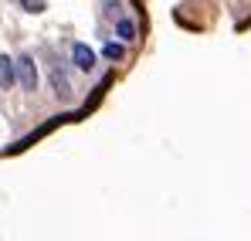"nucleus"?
I'll list each match as a JSON object with an SVG mask.
<instances>
[{"label": "nucleus", "instance_id": "3", "mask_svg": "<svg viewBox=\"0 0 251 241\" xmlns=\"http://www.w3.org/2000/svg\"><path fill=\"white\" fill-rule=\"evenodd\" d=\"M51 85H54V95H58V99H72V85L65 79V72L51 68Z\"/></svg>", "mask_w": 251, "mask_h": 241}, {"label": "nucleus", "instance_id": "5", "mask_svg": "<svg viewBox=\"0 0 251 241\" xmlns=\"http://www.w3.org/2000/svg\"><path fill=\"white\" fill-rule=\"evenodd\" d=\"M116 34H119V41H136V24H132L129 17H119V24H116Z\"/></svg>", "mask_w": 251, "mask_h": 241}, {"label": "nucleus", "instance_id": "8", "mask_svg": "<svg viewBox=\"0 0 251 241\" xmlns=\"http://www.w3.org/2000/svg\"><path fill=\"white\" fill-rule=\"evenodd\" d=\"M105 14H112V17H116V14H119V3H116V0H109V3H105Z\"/></svg>", "mask_w": 251, "mask_h": 241}, {"label": "nucleus", "instance_id": "6", "mask_svg": "<svg viewBox=\"0 0 251 241\" xmlns=\"http://www.w3.org/2000/svg\"><path fill=\"white\" fill-rule=\"evenodd\" d=\"M102 54H105L109 61H123V58H126V48L119 44V41H105V48H102Z\"/></svg>", "mask_w": 251, "mask_h": 241}, {"label": "nucleus", "instance_id": "1", "mask_svg": "<svg viewBox=\"0 0 251 241\" xmlns=\"http://www.w3.org/2000/svg\"><path fill=\"white\" fill-rule=\"evenodd\" d=\"M14 81H21L24 92H34V88H38V65H34L31 54H21V58L14 61Z\"/></svg>", "mask_w": 251, "mask_h": 241}, {"label": "nucleus", "instance_id": "7", "mask_svg": "<svg viewBox=\"0 0 251 241\" xmlns=\"http://www.w3.org/2000/svg\"><path fill=\"white\" fill-rule=\"evenodd\" d=\"M24 3V10H31V14H41L44 10V0H21Z\"/></svg>", "mask_w": 251, "mask_h": 241}, {"label": "nucleus", "instance_id": "4", "mask_svg": "<svg viewBox=\"0 0 251 241\" xmlns=\"http://www.w3.org/2000/svg\"><path fill=\"white\" fill-rule=\"evenodd\" d=\"M10 85H14V61L0 54V88H10Z\"/></svg>", "mask_w": 251, "mask_h": 241}, {"label": "nucleus", "instance_id": "2", "mask_svg": "<svg viewBox=\"0 0 251 241\" xmlns=\"http://www.w3.org/2000/svg\"><path fill=\"white\" fill-rule=\"evenodd\" d=\"M72 61H75V68H82V72H92L95 68V51L88 48V44H72Z\"/></svg>", "mask_w": 251, "mask_h": 241}]
</instances>
